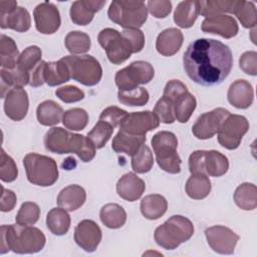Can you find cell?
I'll return each mask as SVG.
<instances>
[{
  "label": "cell",
  "instance_id": "91938a15",
  "mask_svg": "<svg viewBox=\"0 0 257 257\" xmlns=\"http://www.w3.org/2000/svg\"><path fill=\"white\" fill-rule=\"evenodd\" d=\"M17 2L13 0H1L0 1V13H8L17 8Z\"/></svg>",
  "mask_w": 257,
  "mask_h": 257
},
{
  "label": "cell",
  "instance_id": "c3c4849f",
  "mask_svg": "<svg viewBox=\"0 0 257 257\" xmlns=\"http://www.w3.org/2000/svg\"><path fill=\"white\" fill-rule=\"evenodd\" d=\"M18 169L14 160L2 149L0 154V179L3 182L11 183L16 180Z\"/></svg>",
  "mask_w": 257,
  "mask_h": 257
},
{
  "label": "cell",
  "instance_id": "ba28073f",
  "mask_svg": "<svg viewBox=\"0 0 257 257\" xmlns=\"http://www.w3.org/2000/svg\"><path fill=\"white\" fill-rule=\"evenodd\" d=\"M62 59L69 68L71 78L75 81L86 86L95 85L100 81L102 68L92 55H68Z\"/></svg>",
  "mask_w": 257,
  "mask_h": 257
},
{
  "label": "cell",
  "instance_id": "8fae6325",
  "mask_svg": "<svg viewBox=\"0 0 257 257\" xmlns=\"http://www.w3.org/2000/svg\"><path fill=\"white\" fill-rule=\"evenodd\" d=\"M249 130V121L243 115L229 114L218 131L219 144L228 150L237 149Z\"/></svg>",
  "mask_w": 257,
  "mask_h": 257
},
{
  "label": "cell",
  "instance_id": "1f68e13d",
  "mask_svg": "<svg viewBox=\"0 0 257 257\" xmlns=\"http://www.w3.org/2000/svg\"><path fill=\"white\" fill-rule=\"evenodd\" d=\"M229 162L225 155L218 151H206L204 158L205 174L212 177H221L227 173Z\"/></svg>",
  "mask_w": 257,
  "mask_h": 257
},
{
  "label": "cell",
  "instance_id": "44dd1931",
  "mask_svg": "<svg viewBox=\"0 0 257 257\" xmlns=\"http://www.w3.org/2000/svg\"><path fill=\"white\" fill-rule=\"evenodd\" d=\"M228 101L236 108H248L254 99V90L252 84L245 79H237L228 89Z\"/></svg>",
  "mask_w": 257,
  "mask_h": 257
},
{
  "label": "cell",
  "instance_id": "8d00e7d4",
  "mask_svg": "<svg viewBox=\"0 0 257 257\" xmlns=\"http://www.w3.org/2000/svg\"><path fill=\"white\" fill-rule=\"evenodd\" d=\"M19 52L15 41L5 35L0 36V63L3 69H13L17 65Z\"/></svg>",
  "mask_w": 257,
  "mask_h": 257
},
{
  "label": "cell",
  "instance_id": "f1b7e54d",
  "mask_svg": "<svg viewBox=\"0 0 257 257\" xmlns=\"http://www.w3.org/2000/svg\"><path fill=\"white\" fill-rule=\"evenodd\" d=\"M64 111L62 107L53 100H44L36 108L37 120L45 126H52L62 120Z\"/></svg>",
  "mask_w": 257,
  "mask_h": 257
},
{
  "label": "cell",
  "instance_id": "f907efd6",
  "mask_svg": "<svg viewBox=\"0 0 257 257\" xmlns=\"http://www.w3.org/2000/svg\"><path fill=\"white\" fill-rule=\"evenodd\" d=\"M56 96L66 103L76 102L84 98V92L74 85H65L56 89Z\"/></svg>",
  "mask_w": 257,
  "mask_h": 257
},
{
  "label": "cell",
  "instance_id": "83f0119b",
  "mask_svg": "<svg viewBox=\"0 0 257 257\" xmlns=\"http://www.w3.org/2000/svg\"><path fill=\"white\" fill-rule=\"evenodd\" d=\"M1 97H5L7 92L16 86L23 87L30 82V73L20 69L19 67L13 69L1 68Z\"/></svg>",
  "mask_w": 257,
  "mask_h": 257
},
{
  "label": "cell",
  "instance_id": "6da1fadb",
  "mask_svg": "<svg viewBox=\"0 0 257 257\" xmlns=\"http://www.w3.org/2000/svg\"><path fill=\"white\" fill-rule=\"evenodd\" d=\"M183 65L194 82L204 86L220 84L232 69V51L219 40L196 39L184 52Z\"/></svg>",
  "mask_w": 257,
  "mask_h": 257
},
{
  "label": "cell",
  "instance_id": "8992f818",
  "mask_svg": "<svg viewBox=\"0 0 257 257\" xmlns=\"http://www.w3.org/2000/svg\"><path fill=\"white\" fill-rule=\"evenodd\" d=\"M151 143L159 167L169 174H179L182 161L177 153L178 140L175 134L161 131L154 135Z\"/></svg>",
  "mask_w": 257,
  "mask_h": 257
},
{
  "label": "cell",
  "instance_id": "681fc988",
  "mask_svg": "<svg viewBox=\"0 0 257 257\" xmlns=\"http://www.w3.org/2000/svg\"><path fill=\"white\" fill-rule=\"evenodd\" d=\"M127 112L124 109H121L117 106H108L104 108L100 115H99V120L105 121L109 123L113 128L116 126H119L123 118L126 116Z\"/></svg>",
  "mask_w": 257,
  "mask_h": 257
},
{
  "label": "cell",
  "instance_id": "7a4b0ae2",
  "mask_svg": "<svg viewBox=\"0 0 257 257\" xmlns=\"http://www.w3.org/2000/svg\"><path fill=\"white\" fill-rule=\"evenodd\" d=\"M0 253L13 251L17 254H32L39 252L45 245L46 238L42 231L32 226L2 225Z\"/></svg>",
  "mask_w": 257,
  "mask_h": 257
},
{
  "label": "cell",
  "instance_id": "9c48e42d",
  "mask_svg": "<svg viewBox=\"0 0 257 257\" xmlns=\"http://www.w3.org/2000/svg\"><path fill=\"white\" fill-rule=\"evenodd\" d=\"M98 43L105 50L108 60L113 64H121L134 53L130 41L115 29L104 28L97 36Z\"/></svg>",
  "mask_w": 257,
  "mask_h": 257
},
{
  "label": "cell",
  "instance_id": "836d02e7",
  "mask_svg": "<svg viewBox=\"0 0 257 257\" xmlns=\"http://www.w3.org/2000/svg\"><path fill=\"white\" fill-rule=\"evenodd\" d=\"M46 226L52 234L62 236L69 230L70 216L62 208H53L47 213Z\"/></svg>",
  "mask_w": 257,
  "mask_h": 257
},
{
  "label": "cell",
  "instance_id": "4316f807",
  "mask_svg": "<svg viewBox=\"0 0 257 257\" xmlns=\"http://www.w3.org/2000/svg\"><path fill=\"white\" fill-rule=\"evenodd\" d=\"M141 213L149 220H157L161 218L168 209L166 198L159 194L148 195L141 201Z\"/></svg>",
  "mask_w": 257,
  "mask_h": 257
},
{
  "label": "cell",
  "instance_id": "bcb514c9",
  "mask_svg": "<svg viewBox=\"0 0 257 257\" xmlns=\"http://www.w3.org/2000/svg\"><path fill=\"white\" fill-rule=\"evenodd\" d=\"M40 217V209L36 203L33 202H24L16 217L15 221L16 224L22 226H31L34 225Z\"/></svg>",
  "mask_w": 257,
  "mask_h": 257
},
{
  "label": "cell",
  "instance_id": "11a10c76",
  "mask_svg": "<svg viewBox=\"0 0 257 257\" xmlns=\"http://www.w3.org/2000/svg\"><path fill=\"white\" fill-rule=\"evenodd\" d=\"M188 91L187 86L180 80L178 79H172L167 82L165 88H164V93L163 96L169 98L170 100L174 101L182 94Z\"/></svg>",
  "mask_w": 257,
  "mask_h": 257
},
{
  "label": "cell",
  "instance_id": "277c9868",
  "mask_svg": "<svg viewBox=\"0 0 257 257\" xmlns=\"http://www.w3.org/2000/svg\"><path fill=\"white\" fill-rule=\"evenodd\" d=\"M194 234V225L186 217L174 215L156 228V243L166 250H174L188 241Z\"/></svg>",
  "mask_w": 257,
  "mask_h": 257
},
{
  "label": "cell",
  "instance_id": "5bb4252c",
  "mask_svg": "<svg viewBox=\"0 0 257 257\" xmlns=\"http://www.w3.org/2000/svg\"><path fill=\"white\" fill-rule=\"evenodd\" d=\"M159 124L160 120L153 111H136L126 114L119 125V131L136 136H146L148 132L157 128Z\"/></svg>",
  "mask_w": 257,
  "mask_h": 257
},
{
  "label": "cell",
  "instance_id": "484cf974",
  "mask_svg": "<svg viewBox=\"0 0 257 257\" xmlns=\"http://www.w3.org/2000/svg\"><path fill=\"white\" fill-rule=\"evenodd\" d=\"M71 78L70 71L63 59L44 63L43 80L49 86H56L68 81Z\"/></svg>",
  "mask_w": 257,
  "mask_h": 257
},
{
  "label": "cell",
  "instance_id": "9f6ffc18",
  "mask_svg": "<svg viewBox=\"0 0 257 257\" xmlns=\"http://www.w3.org/2000/svg\"><path fill=\"white\" fill-rule=\"evenodd\" d=\"M206 151H195L189 157V170L191 174H205L204 158ZM206 175V174H205Z\"/></svg>",
  "mask_w": 257,
  "mask_h": 257
},
{
  "label": "cell",
  "instance_id": "4dcf8cb0",
  "mask_svg": "<svg viewBox=\"0 0 257 257\" xmlns=\"http://www.w3.org/2000/svg\"><path fill=\"white\" fill-rule=\"evenodd\" d=\"M99 218L105 227L118 229L124 225L126 221V213L118 204L108 203L100 209Z\"/></svg>",
  "mask_w": 257,
  "mask_h": 257
},
{
  "label": "cell",
  "instance_id": "6f0895ef",
  "mask_svg": "<svg viewBox=\"0 0 257 257\" xmlns=\"http://www.w3.org/2000/svg\"><path fill=\"white\" fill-rule=\"evenodd\" d=\"M1 200H0V210L2 212H10L14 209L16 203H17V198L16 195L13 191L5 189L3 186H1Z\"/></svg>",
  "mask_w": 257,
  "mask_h": 257
},
{
  "label": "cell",
  "instance_id": "7c38bea8",
  "mask_svg": "<svg viewBox=\"0 0 257 257\" xmlns=\"http://www.w3.org/2000/svg\"><path fill=\"white\" fill-rule=\"evenodd\" d=\"M229 114L230 111L223 107H217L201 114L192 126L193 135L199 140L213 138Z\"/></svg>",
  "mask_w": 257,
  "mask_h": 257
},
{
  "label": "cell",
  "instance_id": "30bf717a",
  "mask_svg": "<svg viewBox=\"0 0 257 257\" xmlns=\"http://www.w3.org/2000/svg\"><path fill=\"white\" fill-rule=\"evenodd\" d=\"M155 75L154 67L151 63L143 60L132 62L115 73L114 80L119 90H131L139 84L149 83Z\"/></svg>",
  "mask_w": 257,
  "mask_h": 257
},
{
  "label": "cell",
  "instance_id": "d590c367",
  "mask_svg": "<svg viewBox=\"0 0 257 257\" xmlns=\"http://www.w3.org/2000/svg\"><path fill=\"white\" fill-rule=\"evenodd\" d=\"M238 0H207L199 1V10L202 16L211 17L223 15V13H233Z\"/></svg>",
  "mask_w": 257,
  "mask_h": 257
},
{
  "label": "cell",
  "instance_id": "f35d334b",
  "mask_svg": "<svg viewBox=\"0 0 257 257\" xmlns=\"http://www.w3.org/2000/svg\"><path fill=\"white\" fill-rule=\"evenodd\" d=\"M65 47L71 54L85 53L90 49V38L82 31H71L64 39Z\"/></svg>",
  "mask_w": 257,
  "mask_h": 257
},
{
  "label": "cell",
  "instance_id": "f5cc1de1",
  "mask_svg": "<svg viewBox=\"0 0 257 257\" xmlns=\"http://www.w3.org/2000/svg\"><path fill=\"white\" fill-rule=\"evenodd\" d=\"M148 9L156 18H165L172 11V3L169 0H150Z\"/></svg>",
  "mask_w": 257,
  "mask_h": 257
},
{
  "label": "cell",
  "instance_id": "d6986e66",
  "mask_svg": "<svg viewBox=\"0 0 257 257\" xmlns=\"http://www.w3.org/2000/svg\"><path fill=\"white\" fill-rule=\"evenodd\" d=\"M105 0H78L74 1L70 6V19L71 21L80 26H85L91 22L94 14L99 11L104 4Z\"/></svg>",
  "mask_w": 257,
  "mask_h": 257
},
{
  "label": "cell",
  "instance_id": "b9f144b4",
  "mask_svg": "<svg viewBox=\"0 0 257 257\" xmlns=\"http://www.w3.org/2000/svg\"><path fill=\"white\" fill-rule=\"evenodd\" d=\"M62 123L68 130L82 131L88 123V113L83 108H70L64 112Z\"/></svg>",
  "mask_w": 257,
  "mask_h": 257
},
{
  "label": "cell",
  "instance_id": "e575fe53",
  "mask_svg": "<svg viewBox=\"0 0 257 257\" xmlns=\"http://www.w3.org/2000/svg\"><path fill=\"white\" fill-rule=\"evenodd\" d=\"M236 205L245 211H252L257 207V188L252 183L239 185L234 193Z\"/></svg>",
  "mask_w": 257,
  "mask_h": 257
},
{
  "label": "cell",
  "instance_id": "f546056e",
  "mask_svg": "<svg viewBox=\"0 0 257 257\" xmlns=\"http://www.w3.org/2000/svg\"><path fill=\"white\" fill-rule=\"evenodd\" d=\"M200 14L199 1H182L177 5L174 21L181 28H190Z\"/></svg>",
  "mask_w": 257,
  "mask_h": 257
},
{
  "label": "cell",
  "instance_id": "db71d44e",
  "mask_svg": "<svg viewBox=\"0 0 257 257\" xmlns=\"http://www.w3.org/2000/svg\"><path fill=\"white\" fill-rule=\"evenodd\" d=\"M121 34L130 41L132 44L134 53H138L143 50L145 46V35L140 29H123Z\"/></svg>",
  "mask_w": 257,
  "mask_h": 257
},
{
  "label": "cell",
  "instance_id": "9a60e30c",
  "mask_svg": "<svg viewBox=\"0 0 257 257\" xmlns=\"http://www.w3.org/2000/svg\"><path fill=\"white\" fill-rule=\"evenodd\" d=\"M33 16L36 29L42 34H53L60 27L61 19L59 10L54 4L48 1L38 4L34 8Z\"/></svg>",
  "mask_w": 257,
  "mask_h": 257
},
{
  "label": "cell",
  "instance_id": "cb8c5ba5",
  "mask_svg": "<svg viewBox=\"0 0 257 257\" xmlns=\"http://www.w3.org/2000/svg\"><path fill=\"white\" fill-rule=\"evenodd\" d=\"M31 17L24 7H17L11 12L0 13V27L13 29L17 32H25L30 28Z\"/></svg>",
  "mask_w": 257,
  "mask_h": 257
},
{
  "label": "cell",
  "instance_id": "2e32d148",
  "mask_svg": "<svg viewBox=\"0 0 257 257\" xmlns=\"http://www.w3.org/2000/svg\"><path fill=\"white\" fill-rule=\"evenodd\" d=\"M101 229L92 220L80 221L74 229L75 243L86 252H93L101 241Z\"/></svg>",
  "mask_w": 257,
  "mask_h": 257
},
{
  "label": "cell",
  "instance_id": "4fadbf2b",
  "mask_svg": "<svg viewBox=\"0 0 257 257\" xmlns=\"http://www.w3.org/2000/svg\"><path fill=\"white\" fill-rule=\"evenodd\" d=\"M205 236L209 246L217 253L230 255L234 253L239 236L230 228L216 225L205 230Z\"/></svg>",
  "mask_w": 257,
  "mask_h": 257
},
{
  "label": "cell",
  "instance_id": "ac0fdd59",
  "mask_svg": "<svg viewBox=\"0 0 257 257\" xmlns=\"http://www.w3.org/2000/svg\"><path fill=\"white\" fill-rule=\"evenodd\" d=\"M201 29L206 33L217 34L227 39L236 36L239 31L237 21L232 16L225 14L205 18Z\"/></svg>",
  "mask_w": 257,
  "mask_h": 257
},
{
  "label": "cell",
  "instance_id": "680465c9",
  "mask_svg": "<svg viewBox=\"0 0 257 257\" xmlns=\"http://www.w3.org/2000/svg\"><path fill=\"white\" fill-rule=\"evenodd\" d=\"M44 60H41L37 66L32 70V73L30 74V82L29 84L33 87L41 86L44 83L43 80V67H44Z\"/></svg>",
  "mask_w": 257,
  "mask_h": 257
},
{
  "label": "cell",
  "instance_id": "74e56055",
  "mask_svg": "<svg viewBox=\"0 0 257 257\" xmlns=\"http://www.w3.org/2000/svg\"><path fill=\"white\" fill-rule=\"evenodd\" d=\"M197 100L195 96L189 91L180 95L174 101V112L176 119L182 123L187 122L195 110Z\"/></svg>",
  "mask_w": 257,
  "mask_h": 257
},
{
  "label": "cell",
  "instance_id": "603a6c76",
  "mask_svg": "<svg viewBox=\"0 0 257 257\" xmlns=\"http://www.w3.org/2000/svg\"><path fill=\"white\" fill-rule=\"evenodd\" d=\"M85 200L86 193L79 185H69L63 188L57 196L58 206L69 212L79 209Z\"/></svg>",
  "mask_w": 257,
  "mask_h": 257
},
{
  "label": "cell",
  "instance_id": "ab89813d",
  "mask_svg": "<svg viewBox=\"0 0 257 257\" xmlns=\"http://www.w3.org/2000/svg\"><path fill=\"white\" fill-rule=\"evenodd\" d=\"M234 14L245 28H252L257 24L256 7L255 4L251 1L238 0Z\"/></svg>",
  "mask_w": 257,
  "mask_h": 257
},
{
  "label": "cell",
  "instance_id": "3957f363",
  "mask_svg": "<svg viewBox=\"0 0 257 257\" xmlns=\"http://www.w3.org/2000/svg\"><path fill=\"white\" fill-rule=\"evenodd\" d=\"M44 146L54 154H76L84 163L95 157V147L88 137L70 133L59 126L52 127L45 134Z\"/></svg>",
  "mask_w": 257,
  "mask_h": 257
},
{
  "label": "cell",
  "instance_id": "f6af8a7d",
  "mask_svg": "<svg viewBox=\"0 0 257 257\" xmlns=\"http://www.w3.org/2000/svg\"><path fill=\"white\" fill-rule=\"evenodd\" d=\"M113 133V127L102 120H98L92 130L87 134L88 139L93 143L95 149H101L105 146Z\"/></svg>",
  "mask_w": 257,
  "mask_h": 257
},
{
  "label": "cell",
  "instance_id": "816d5d0a",
  "mask_svg": "<svg viewBox=\"0 0 257 257\" xmlns=\"http://www.w3.org/2000/svg\"><path fill=\"white\" fill-rule=\"evenodd\" d=\"M239 66L246 74L255 76L257 74V52H244L239 58Z\"/></svg>",
  "mask_w": 257,
  "mask_h": 257
},
{
  "label": "cell",
  "instance_id": "7bdbcfd3",
  "mask_svg": "<svg viewBox=\"0 0 257 257\" xmlns=\"http://www.w3.org/2000/svg\"><path fill=\"white\" fill-rule=\"evenodd\" d=\"M154 157L151 149L143 145L140 150L132 157V169L138 174H145L152 170Z\"/></svg>",
  "mask_w": 257,
  "mask_h": 257
},
{
  "label": "cell",
  "instance_id": "7dc6e473",
  "mask_svg": "<svg viewBox=\"0 0 257 257\" xmlns=\"http://www.w3.org/2000/svg\"><path fill=\"white\" fill-rule=\"evenodd\" d=\"M160 122L163 123H173L176 120L175 112H174V103L169 98L162 96L157 103L155 104L154 111Z\"/></svg>",
  "mask_w": 257,
  "mask_h": 257
},
{
  "label": "cell",
  "instance_id": "60d3db41",
  "mask_svg": "<svg viewBox=\"0 0 257 257\" xmlns=\"http://www.w3.org/2000/svg\"><path fill=\"white\" fill-rule=\"evenodd\" d=\"M150 94L145 87H137L131 90H118L117 99L128 106H143L149 101Z\"/></svg>",
  "mask_w": 257,
  "mask_h": 257
},
{
  "label": "cell",
  "instance_id": "ffe728a7",
  "mask_svg": "<svg viewBox=\"0 0 257 257\" xmlns=\"http://www.w3.org/2000/svg\"><path fill=\"white\" fill-rule=\"evenodd\" d=\"M146 190L145 182L134 173H126L116 183L117 195L128 202L139 200Z\"/></svg>",
  "mask_w": 257,
  "mask_h": 257
},
{
  "label": "cell",
  "instance_id": "ee69618b",
  "mask_svg": "<svg viewBox=\"0 0 257 257\" xmlns=\"http://www.w3.org/2000/svg\"><path fill=\"white\" fill-rule=\"evenodd\" d=\"M42 51L36 45H31L25 48L18 57L17 60V67L24 71H31L33 70L37 64L41 61Z\"/></svg>",
  "mask_w": 257,
  "mask_h": 257
},
{
  "label": "cell",
  "instance_id": "7402d4cb",
  "mask_svg": "<svg viewBox=\"0 0 257 257\" xmlns=\"http://www.w3.org/2000/svg\"><path fill=\"white\" fill-rule=\"evenodd\" d=\"M183 33L177 28H167L163 30L157 37L156 48L158 52L164 56H172L176 54L183 44Z\"/></svg>",
  "mask_w": 257,
  "mask_h": 257
},
{
  "label": "cell",
  "instance_id": "d4e9b609",
  "mask_svg": "<svg viewBox=\"0 0 257 257\" xmlns=\"http://www.w3.org/2000/svg\"><path fill=\"white\" fill-rule=\"evenodd\" d=\"M146 136H136L118 131L112 140L111 148L117 154H125L133 157L146 143Z\"/></svg>",
  "mask_w": 257,
  "mask_h": 257
},
{
  "label": "cell",
  "instance_id": "d6a6232c",
  "mask_svg": "<svg viewBox=\"0 0 257 257\" xmlns=\"http://www.w3.org/2000/svg\"><path fill=\"white\" fill-rule=\"evenodd\" d=\"M211 188V181L205 174H192L185 186L187 195L194 200L206 198L210 194Z\"/></svg>",
  "mask_w": 257,
  "mask_h": 257
},
{
  "label": "cell",
  "instance_id": "e0dca14e",
  "mask_svg": "<svg viewBox=\"0 0 257 257\" xmlns=\"http://www.w3.org/2000/svg\"><path fill=\"white\" fill-rule=\"evenodd\" d=\"M28 94L24 88L20 86L13 87L5 95L4 111L12 120H22L28 112Z\"/></svg>",
  "mask_w": 257,
  "mask_h": 257
},
{
  "label": "cell",
  "instance_id": "5b68a950",
  "mask_svg": "<svg viewBox=\"0 0 257 257\" xmlns=\"http://www.w3.org/2000/svg\"><path fill=\"white\" fill-rule=\"evenodd\" d=\"M108 18L124 29H139L148 18V8L143 1L115 0L107 10Z\"/></svg>",
  "mask_w": 257,
  "mask_h": 257
},
{
  "label": "cell",
  "instance_id": "52a82bcc",
  "mask_svg": "<svg viewBox=\"0 0 257 257\" xmlns=\"http://www.w3.org/2000/svg\"><path fill=\"white\" fill-rule=\"evenodd\" d=\"M23 166L28 181L36 186L49 187L58 179L56 162L44 155L27 154L23 159Z\"/></svg>",
  "mask_w": 257,
  "mask_h": 257
}]
</instances>
